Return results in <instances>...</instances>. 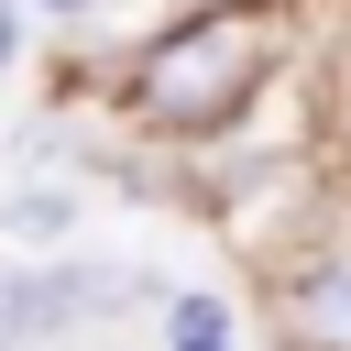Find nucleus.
Returning a JSON list of instances; mask_svg holds the SVG:
<instances>
[{
  "label": "nucleus",
  "mask_w": 351,
  "mask_h": 351,
  "mask_svg": "<svg viewBox=\"0 0 351 351\" xmlns=\"http://www.w3.org/2000/svg\"><path fill=\"white\" fill-rule=\"evenodd\" d=\"M296 318H307V340H318V351H351V263H329V274H307V296H296Z\"/></svg>",
  "instance_id": "obj_3"
},
{
  "label": "nucleus",
  "mask_w": 351,
  "mask_h": 351,
  "mask_svg": "<svg viewBox=\"0 0 351 351\" xmlns=\"http://www.w3.org/2000/svg\"><path fill=\"white\" fill-rule=\"evenodd\" d=\"M0 66H11V11H0Z\"/></svg>",
  "instance_id": "obj_6"
},
{
  "label": "nucleus",
  "mask_w": 351,
  "mask_h": 351,
  "mask_svg": "<svg viewBox=\"0 0 351 351\" xmlns=\"http://www.w3.org/2000/svg\"><path fill=\"white\" fill-rule=\"evenodd\" d=\"M263 66H274V11H252V0L197 11V22H176L143 55V110L165 132H208V121H230L263 88Z\"/></svg>",
  "instance_id": "obj_1"
},
{
  "label": "nucleus",
  "mask_w": 351,
  "mask_h": 351,
  "mask_svg": "<svg viewBox=\"0 0 351 351\" xmlns=\"http://www.w3.org/2000/svg\"><path fill=\"white\" fill-rule=\"evenodd\" d=\"M44 11H88V0H44Z\"/></svg>",
  "instance_id": "obj_7"
},
{
  "label": "nucleus",
  "mask_w": 351,
  "mask_h": 351,
  "mask_svg": "<svg viewBox=\"0 0 351 351\" xmlns=\"http://www.w3.org/2000/svg\"><path fill=\"white\" fill-rule=\"evenodd\" d=\"M110 296H132V274H88V263H66V274H11V285H0V340L66 329V318H88V307H110Z\"/></svg>",
  "instance_id": "obj_2"
},
{
  "label": "nucleus",
  "mask_w": 351,
  "mask_h": 351,
  "mask_svg": "<svg viewBox=\"0 0 351 351\" xmlns=\"http://www.w3.org/2000/svg\"><path fill=\"white\" fill-rule=\"evenodd\" d=\"M66 219H77V208H66V197H55V186H22V197H11V208H0V230H11V241H55V230H66Z\"/></svg>",
  "instance_id": "obj_4"
},
{
  "label": "nucleus",
  "mask_w": 351,
  "mask_h": 351,
  "mask_svg": "<svg viewBox=\"0 0 351 351\" xmlns=\"http://www.w3.org/2000/svg\"><path fill=\"white\" fill-rule=\"evenodd\" d=\"M165 351H230V318H219V296H176V340Z\"/></svg>",
  "instance_id": "obj_5"
}]
</instances>
